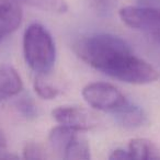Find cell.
<instances>
[{"instance_id":"cell-1","label":"cell","mask_w":160,"mask_h":160,"mask_svg":"<svg viewBox=\"0 0 160 160\" xmlns=\"http://www.w3.org/2000/svg\"><path fill=\"white\" fill-rule=\"evenodd\" d=\"M75 52L92 68L123 82L147 85L159 78L155 67L138 57L126 41L113 34H91L76 43Z\"/></svg>"},{"instance_id":"cell-2","label":"cell","mask_w":160,"mask_h":160,"mask_svg":"<svg viewBox=\"0 0 160 160\" xmlns=\"http://www.w3.org/2000/svg\"><path fill=\"white\" fill-rule=\"evenodd\" d=\"M23 56L38 76L47 75L56 60V46L51 33L40 23H32L23 34Z\"/></svg>"},{"instance_id":"cell-3","label":"cell","mask_w":160,"mask_h":160,"mask_svg":"<svg viewBox=\"0 0 160 160\" xmlns=\"http://www.w3.org/2000/svg\"><path fill=\"white\" fill-rule=\"evenodd\" d=\"M85 101L99 111L114 113L129 102L116 87L108 82H91L82 89Z\"/></svg>"},{"instance_id":"cell-4","label":"cell","mask_w":160,"mask_h":160,"mask_svg":"<svg viewBox=\"0 0 160 160\" xmlns=\"http://www.w3.org/2000/svg\"><path fill=\"white\" fill-rule=\"evenodd\" d=\"M118 16L127 27L145 32L160 45V8L128 6L122 8Z\"/></svg>"},{"instance_id":"cell-5","label":"cell","mask_w":160,"mask_h":160,"mask_svg":"<svg viewBox=\"0 0 160 160\" xmlns=\"http://www.w3.org/2000/svg\"><path fill=\"white\" fill-rule=\"evenodd\" d=\"M54 120L60 125L78 132H88L97 126L94 115L87 109L75 105H62L52 111Z\"/></svg>"},{"instance_id":"cell-6","label":"cell","mask_w":160,"mask_h":160,"mask_svg":"<svg viewBox=\"0 0 160 160\" xmlns=\"http://www.w3.org/2000/svg\"><path fill=\"white\" fill-rule=\"evenodd\" d=\"M22 21V10L17 0H0V38L14 32Z\"/></svg>"},{"instance_id":"cell-7","label":"cell","mask_w":160,"mask_h":160,"mask_svg":"<svg viewBox=\"0 0 160 160\" xmlns=\"http://www.w3.org/2000/svg\"><path fill=\"white\" fill-rule=\"evenodd\" d=\"M23 89L18 71L10 65H0V101L14 97Z\"/></svg>"},{"instance_id":"cell-8","label":"cell","mask_w":160,"mask_h":160,"mask_svg":"<svg viewBox=\"0 0 160 160\" xmlns=\"http://www.w3.org/2000/svg\"><path fill=\"white\" fill-rule=\"evenodd\" d=\"M112 114L121 126L129 129L138 128V127L142 126L147 121V116L144 110L129 102L122 109Z\"/></svg>"},{"instance_id":"cell-9","label":"cell","mask_w":160,"mask_h":160,"mask_svg":"<svg viewBox=\"0 0 160 160\" xmlns=\"http://www.w3.org/2000/svg\"><path fill=\"white\" fill-rule=\"evenodd\" d=\"M128 152L132 159L150 160L160 159V149L151 140L146 138H134L128 142Z\"/></svg>"},{"instance_id":"cell-10","label":"cell","mask_w":160,"mask_h":160,"mask_svg":"<svg viewBox=\"0 0 160 160\" xmlns=\"http://www.w3.org/2000/svg\"><path fill=\"white\" fill-rule=\"evenodd\" d=\"M83 132H78L69 142L62 157L67 160H88L90 159V146Z\"/></svg>"},{"instance_id":"cell-11","label":"cell","mask_w":160,"mask_h":160,"mask_svg":"<svg viewBox=\"0 0 160 160\" xmlns=\"http://www.w3.org/2000/svg\"><path fill=\"white\" fill-rule=\"evenodd\" d=\"M78 133L72 128H69L64 125H58L51 129L48 134V142L51 148L58 153L62 157L66 147L68 146L69 142L72 139V137Z\"/></svg>"},{"instance_id":"cell-12","label":"cell","mask_w":160,"mask_h":160,"mask_svg":"<svg viewBox=\"0 0 160 160\" xmlns=\"http://www.w3.org/2000/svg\"><path fill=\"white\" fill-rule=\"evenodd\" d=\"M17 1L53 13H65L68 10L66 0H17Z\"/></svg>"},{"instance_id":"cell-13","label":"cell","mask_w":160,"mask_h":160,"mask_svg":"<svg viewBox=\"0 0 160 160\" xmlns=\"http://www.w3.org/2000/svg\"><path fill=\"white\" fill-rule=\"evenodd\" d=\"M34 91L36 92L40 98L45 99V100H53L59 94V90L53 85L46 82L44 80H42L40 77H36L34 79L33 82Z\"/></svg>"},{"instance_id":"cell-14","label":"cell","mask_w":160,"mask_h":160,"mask_svg":"<svg viewBox=\"0 0 160 160\" xmlns=\"http://www.w3.org/2000/svg\"><path fill=\"white\" fill-rule=\"evenodd\" d=\"M18 111L27 118H34L38 114L36 105L30 97H22L17 102Z\"/></svg>"},{"instance_id":"cell-15","label":"cell","mask_w":160,"mask_h":160,"mask_svg":"<svg viewBox=\"0 0 160 160\" xmlns=\"http://www.w3.org/2000/svg\"><path fill=\"white\" fill-rule=\"evenodd\" d=\"M23 158L25 159H44L46 158L44 149L36 142H27L23 147Z\"/></svg>"},{"instance_id":"cell-16","label":"cell","mask_w":160,"mask_h":160,"mask_svg":"<svg viewBox=\"0 0 160 160\" xmlns=\"http://www.w3.org/2000/svg\"><path fill=\"white\" fill-rule=\"evenodd\" d=\"M94 8L100 12H108L114 7L118 0H90Z\"/></svg>"},{"instance_id":"cell-17","label":"cell","mask_w":160,"mask_h":160,"mask_svg":"<svg viewBox=\"0 0 160 160\" xmlns=\"http://www.w3.org/2000/svg\"><path fill=\"white\" fill-rule=\"evenodd\" d=\"M10 158H17V156H13L9 153L7 145V138L1 129H0V159H10Z\"/></svg>"},{"instance_id":"cell-18","label":"cell","mask_w":160,"mask_h":160,"mask_svg":"<svg viewBox=\"0 0 160 160\" xmlns=\"http://www.w3.org/2000/svg\"><path fill=\"white\" fill-rule=\"evenodd\" d=\"M109 159H111V160H128V159H132V157H131V155H129L128 150L118 148V149H115V150L112 151L111 155L109 156Z\"/></svg>"},{"instance_id":"cell-19","label":"cell","mask_w":160,"mask_h":160,"mask_svg":"<svg viewBox=\"0 0 160 160\" xmlns=\"http://www.w3.org/2000/svg\"><path fill=\"white\" fill-rule=\"evenodd\" d=\"M137 5L152 8H160V0H137Z\"/></svg>"},{"instance_id":"cell-20","label":"cell","mask_w":160,"mask_h":160,"mask_svg":"<svg viewBox=\"0 0 160 160\" xmlns=\"http://www.w3.org/2000/svg\"><path fill=\"white\" fill-rule=\"evenodd\" d=\"M1 41H2V40H1V38H0V43H1Z\"/></svg>"}]
</instances>
